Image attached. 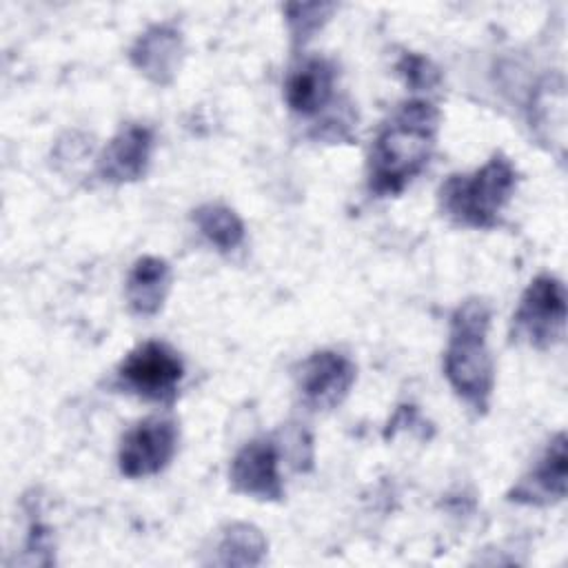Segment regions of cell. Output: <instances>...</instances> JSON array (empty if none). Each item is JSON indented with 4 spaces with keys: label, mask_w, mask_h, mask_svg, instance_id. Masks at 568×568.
Wrapping results in <instances>:
<instances>
[{
    "label": "cell",
    "mask_w": 568,
    "mask_h": 568,
    "mask_svg": "<svg viewBox=\"0 0 568 568\" xmlns=\"http://www.w3.org/2000/svg\"><path fill=\"white\" fill-rule=\"evenodd\" d=\"M439 111L433 102L415 98L404 102L377 133L371 162L368 186L375 195H397L417 178L437 142Z\"/></svg>",
    "instance_id": "1"
},
{
    "label": "cell",
    "mask_w": 568,
    "mask_h": 568,
    "mask_svg": "<svg viewBox=\"0 0 568 568\" xmlns=\"http://www.w3.org/2000/svg\"><path fill=\"white\" fill-rule=\"evenodd\" d=\"M488 328L490 306L479 297L462 302L450 317L444 353V375L450 388L475 413H486L495 386V366L486 342Z\"/></svg>",
    "instance_id": "2"
},
{
    "label": "cell",
    "mask_w": 568,
    "mask_h": 568,
    "mask_svg": "<svg viewBox=\"0 0 568 568\" xmlns=\"http://www.w3.org/2000/svg\"><path fill=\"white\" fill-rule=\"evenodd\" d=\"M517 186L513 162L495 153L481 169L470 175H450L439 186L442 211L462 226L493 229L499 224Z\"/></svg>",
    "instance_id": "3"
},
{
    "label": "cell",
    "mask_w": 568,
    "mask_h": 568,
    "mask_svg": "<svg viewBox=\"0 0 568 568\" xmlns=\"http://www.w3.org/2000/svg\"><path fill=\"white\" fill-rule=\"evenodd\" d=\"M566 333V291L555 275H537L513 315V335L532 348H552Z\"/></svg>",
    "instance_id": "4"
},
{
    "label": "cell",
    "mask_w": 568,
    "mask_h": 568,
    "mask_svg": "<svg viewBox=\"0 0 568 568\" xmlns=\"http://www.w3.org/2000/svg\"><path fill=\"white\" fill-rule=\"evenodd\" d=\"M184 377L180 355L164 342L135 346L118 366V382L129 393L149 402H171Z\"/></svg>",
    "instance_id": "5"
},
{
    "label": "cell",
    "mask_w": 568,
    "mask_h": 568,
    "mask_svg": "<svg viewBox=\"0 0 568 568\" xmlns=\"http://www.w3.org/2000/svg\"><path fill=\"white\" fill-rule=\"evenodd\" d=\"M178 450V424L169 417H146L122 437L118 466L129 479L158 475Z\"/></svg>",
    "instance_id": "6"
},
{
    "label": "cell",
    "mask_w": 568,
    "mask_h": 568,
    "mask_svg": "<svg viewBox=\"0 0 568 568\" xmlns=\"http://www.w3.org/2000/svg\"><path fill=\"white\" fill-rule=\"evenodd\" d=\"M355 382V364L335 351H317L297 368V390L306 406L328 410L344 402Z\"/></svg>",
    "instance_id": "7"
},
{
    "label": "cell",
    "mask_w": 568,
    "mask_h": 568,
    "mask_svg": "<svg viewBox=\"0 0 568 568\" xmlns=\"http://www.w3.org/2000/svg\"><path fill=\"white\" fill-rule=\"evenodd\" d=\"M280 446L271 437L244 444L231 462V484L237 493L277 501L284 495L280 477Z\"/></svg>",
    "instance_id": "8"
},
{
    "label": "cell",
    "mask_w": 568,
    "mask_h": 568,
    "mask_svg": "<svg viewBox=\"0 0 568 568\" xmlns=\"http://www.w3.org/2000/svg\"><path fill=\"white\" fill-rule=\"evenodd\" d=\"M153 131L144 124L122 126L98 158V173L104 182L126 184L140 180L151 162Z\"/></svg>",
    "instance_id": "9"
},
{
    "label": "cell",
    "mask_w": 568,
    "mask_h": 568,
    "mask_svg": "<svg viewBox=\"0 0 568 568\" xmlns=\"http://www.w3.org/2000/svg\"><path fill=\"white\" fill-rule=\"evenodd\" d=\"M568 484V455L566 435L557 433L537 466L519 479L508 493V499L526 506H552L566 497Z\"/></svg>",
    "instance_id": "10"
},
{
    "label": "cell",
    "mask_w": 568,
    "mask_h": 568,
    "mask_svg": "<svg viewBox=\"0 0 568 568\" xmlns=\"http://www.w3.org/2000/svg\"><path fill=\"white\" fill-rule=\"evenodd\" d=\"M129 58L153 84H171L184 58L182 33L171 24H153L133 42Z\"/></svg>",
    "instance_id": "11"
},
{
    "label": "cell",
    "mask_w": 568,
    "mask_h": 568,
    "mask_svg": "<svg viewBox=\"0 0 568 568\" xmlns=\"http://www.w3.org/2000/svg\"><path fill=\"white\" fill-rule=\"evenodd\" d=\"M335 69L326 58H304L286 75L284 100L302 118L317 115L333 98Z\"/></svg>",
    "instance_id": "12"
},
{
    "label": "cell",
    "mask_w": 568,
    "mask_h": 568,
    "mask_svg": "<svg viewBox=\"0 0 568 568\" xmlns=\"http://www.w3.org/2000/svg\"><path fill=\"white\" fill-rule=\"evenodd\" d=\"M171 291V266L166 260L144 255L135 260L126 277V302L135 315H155Z\"/></svg>",
    "instance_id": "13"
},
{
    "label": "cell",
    "mask_w": 568,
    "mask_h": 568,
    "mask_svg": "<svg viewBox=\"0 0 568 568\" xmlns=\"http://www.w3.org/2000/svg\"><path fill=\"white\" fill-rule=\"evenodd\" d=\"M566 124V93L564 80L550 78L546 80L537 93L532 95V111H530V126L550 144H559L564 149V126Z\"/></svg>",
    "instance_id": "14"
},
{
    "label": "cell",
    "mask_w": 568,
    "mask_h": 568,
    "mask_svg": "<svg viewBox=\"0 0 568 568\" xmlns=\"http://www.w3.org/2000/svg\"><path fill=\"white\" fill-rule=\"evenodd\" d=\"M266 539L251 524H233L220 539L217 564L222 566H257L266 555Z\"/></svg>",
    "instance_id": "15"
},
{
    "label": "cell",
    "mask_w": 568,
    "mask_h": 568,
    "mask_svg": "<svg viewBox=\"0 0 568 568\" xmlns=\"http://www.w3.org/2000/svg\"><path fill=\"white\" fill-rule=\"evenodd\" d=\"M193 220L200 233L220 251H233L244 242V224L240 215L224 204H202Z\"/></svg>",
    "instance_id": "16"
},
{
    "label": "cell",
    "mask_w": 568,
    "mask_h": 568,
    "mask_svg": "<svg viewBox=\"0 0 568 568\" xmlns=\"http://www.w3.org/2000/svg\"><path fill=\"white\" fill-rule=\"evenodd\" d=\"M333 4H286V22L291 29V38L295 44H304L313 38V33L328 20Z\"/></svg>",
    "instance_id": "17"
},
{
    "label": "cell",
    "mask_w": 568,
    "mask_h": 568,
    "mask_svg": "<svg viewBox=\"0 0 568 568\" xmlns=\"http://www.w3.org/2000/svg\"><path fill=\"white\" fill-rule=\"evenodd\" d=\"M397 73L404 78L406 87H410L413 91H422V89H430L437 84L439 73L437 69L430 64V60H426L424 55L417 53H404L397 62Z\"/></svg>",
    "instance_id": "18"
}]
</instances>
